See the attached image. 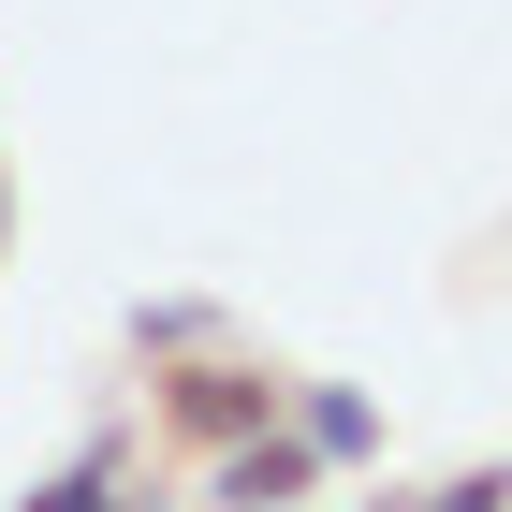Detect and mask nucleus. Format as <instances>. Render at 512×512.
<instances>
[{"mask_svg":"<svg viewBox=\"0 0 512 512\" xmlns=\"http://www.w3.org/2000/svg\"><path fill=\"white\" fill-rule=\"evenodd\" d=\"M410 512H512V454H483V469H454V483H425Z\"/></svg>","mask_w":512,"mask_h":512,"instance_id":"20e7f679","label":"nucleus"},{"mask_svg":"<svg viewBox=\"0 0 512 512\" xmlns=\"http://www.w3.org/2000/svg\"><path fill=\"white\" fill-rule=\"evenodd\" d=\"M132 337H147V352H205V337H220V308H191V293H176V308H147Z\"/></svg>","mask_w":512,"mask_h":512,"instance_id":"39448f33","label":"nucleus"},{"mask_svg":"<svg viewBox=\"0 0 512 512\" xmlns=\"http://www.w3.org/2000/svg\"><path fill=\"white\" fill-rule=\"evenodd\" d=\"M0 249H15V191H0Z\"/></svg>","mask_w":512,"mask_h":512,"instance_id":"423d86ee","label":"nucleus"},{"mask_svg":"<svg viewBox=\"0 0 512 512\" xmlns=\"http://www.w3.org/2000/svg\"><path fill=\"white\" fill-rule=\"evenodd\" d=\"M293 512H308V498H293Z\"/></svg>","mask_w":512,"mask_h":512,"instance_id":"0eeeda50","label":"nucleus"},{"mask_svg":"<svg viewBox=\"0 0 512 512\" xmlns=\"http://www.w3.org/2000/svg\"><path fill=\"white\" fill-rule=\"evenodd\" d=\"M278 410H293V381L278 366H249V352H161V439H191V454H235V439H264Z\"/></svg>","mask_w":512,"mask_h":512,"instance_id":"f257e3e1","label":"nucleus"},{"mask_svg":"<svg viewBox=\"0 0 512 512\" xmlns=\"http://www.w3.org/2000/svg\"><path fill=\"white\" fill-rule=\"evenodd\" d=\"M293 439H308L322 469H366V454H381V395H352V381H293Z\"/></svg>","mask_w":512,"mask_h":512,"instance_id":"7ed1b4c3","label":"nucleus"},{"mask_svg":"<svg viewBox=\"0 0 512 512\" xmlns=\"http://www.w3.org/2000/svg\"><path fill=\"white\" fill-rule=\"evenodd\" d=\"M15 512H161V498L132 483V439H88L74 469H44V483H30Z\"/></svg>","mask_w":512,"mask_h":512,"instance_id":"f03ea898","label":"nucleus"}]
</instances>
